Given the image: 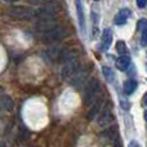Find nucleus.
Returning a JSON list of instances; mask_svg holds the SVG:
<instances>
[{
	"mask_svg": "<svg viewBox=\"0 0 147 147\" xmlns=\"http://www.w3.org/2000/svg\"><path fill=\"white\" fill-rule=\"evenodd\" d=\"M0 147H5V146H4V145H1V143H0Z\"/></svg>",
	"mask_w": 147,
	"mask_h": 147,
	"instance_id": "24",
	"label": "nucleus"
},
{
	"mask_svg": "<svg viewBox=\"0 0 147 147\" xmlns=\"http://www.w3.org/2000/svg\"><path fill=\"white\" fill-rule=\"evenodd\" d=\"M130 16H132V10L130 9H128V8H123V9H120L114 17L115 25L121 26V25H124V23H127L128 18H129Z\"/></svg>",
	"mask_w": 147,
	"mask_h": 147,
	"instance_id": "8",
	"label": "nucleus"
},
{
	"mask_svg": "<svg viewBox=\"0 0 147 147\" xmlns=\"http://www.w3.org/2000/svg\"><path fill=\"white\" fill-rule=\"evenodd\" d=\"M96 1H99V0H96Z\"/></svg>",
	"mask_w": 147,
	"mask_h": 147,
	"instance_id": "26",
	"label": "nucleus"
},
{
	"mask_svg": "<svg viewBox=\"0 0 147 147\" xmlns=\"http://www.w3.org/2000/svg\"><path fill=\"white\" fill-rule=\"evenodd\" d=\"M145 120H146V121H147V110H146V111H145Z\"/></svg>",
	"mask_w": 147,
	"mask_h": 147,
	"instance_id": "23",
	"label": "nucleus"
},
{
	"mask_svg": "<svg viewBox=\"0 0 147 147\" xmlns=\"http://www.w3.org/2000/svg\"><path fill=\"white\" fill-rule=\"evenodd\" d=\"M146 69H147V65H146Z\"/></svg>",
	"mask_w": 147,
	"mask_h": 147,
	"instance_id": "27",
	"label": "nucleus"
},
{
	"mask_svg": "<svg viewBox=\"0 0 147 147\" xmlns=\"http://www.w3.org/2000/svg\"><path fill=\"white\" fill-rule=\"evenodd\" d=\"M111 43H112V31H111V28L106 27L103 30V32H102V39H101L102 52H106L111 47Z\"/></svg>",
	"mask_w": 147,
	"mask_h": 147,
	"instance_id": "9",
	"label": "nucleus"
},
{
	"mask_svg": "<svg viewBox=\"0 0 147 147\" xmlns=\"http://www.w3.org/2000/svg\"><path fill=\"white\" fill-rule=\"evenodd\" d=\"M58 8L54 4H49V5H44V7L39 8L36 10V16L39 18H56Z\"/></svg>",
	"mask_w": 147,
	"mask_h": 147,
	"instance_id": "5",
	"label": "nucleus"
},
{
	"mask_svg": "<svg viewBox=\"0 0 147 147\" xmlns=\"http://www.w3.org/2000/svg\"><path fill=\"white\" fill-rule=\"evenodd\" d=\"M56 26H58V25H57L54 18H39L35 23V28L38 31H40V34L52 30V28H54Z\"/></svg>",
	"mask_w": 147,
	"mask_h": 147,
	"instance_id": "4",
	"label": "nucleus"
},
{
	"mask_svg": "<svg viewBox=\"0 0 147 147\" xmlns=\"http://www.w3.org/2000/svg\"><path fill=\"white\" fill-rule=\"evenodd\" d=\"M137 81L136 80H127L124 83V85H123V89H124V93L128 94V96H130V94H133L136 90H137Z\"/></svg>",
	"mask_w": 147,
	"mask_h": 147,
	"instance_id": "12",
	"label": "nucleus"
},
{
	"mask_svg": "<svg viewBox=\"0 0 147 147\" xmlns=\"http://www.w3.org/2000/svg\"><path fill=\"white\" fill-rule=\"evenodd\" d=\"M75 1V7H76V14H78V22L80 26L81 32H85V14H84V9H83V3L81 0H74Z\"/></svg>",
	"mask_w": 147,
	"mask_h": 147,
	"instance_id": "7",
	"label": "nucleus"
},
{
	"mask_svg": "<svg viewBox=\"0 0 147 147\" xmlns=\"http://www.w3.org/2000/svg\"><path fill=\"white\" fill-rule=\"evenodd\" d=\"M128 147H141V146H140V143H138L137 141H130Z\"/></svg>",
	"mask_w": 147,
	"mask_h": 147,
	"instance_id": "19",
	"label": "nucleus"
},
{
	"mask_svg": "<svg viewBox=\"0 0 147 147\" xmlns=\"http://www.w3.org/2000/svg\"><path fill=\"white\" fill-rule=\"evenodd\" d=\"M99 93H101V84L97 79H92L85 86L84 90V101L86 105H94L99 101Z\"/></svg>",
	"mask_w": 147,
	"mask_h": 147,
	"instance_id": "1",
	"label": "nucleus"
},
{
	"mask_svg": "<svg viewBox=\"0 0 147 147\" xmlns=\"http://www.w3.org/2000/svg\"><path fill=\"white\" fill-rule=\"evenodd\" d=\"M137 27H138V30H140L141 32H142L143 30H146L147 28V20H141L140 22H138Z\"/></svg>",
	"mask_w": 147,
	"mask_h": 147,
	"instance_id": "17",
	"label": "nucleus"
},
{
	"mask_svg": "<svg viewBox=\"0 0 147 147\" xmlns=\"http://www.w3.org/2000/svg\"><path fill=\"white\" fill-rule=\"evenodd\" d=\"M3 1H5V3H14V1H17V0H3Z\"/></svg>",
	"mask_w": 147,
	"mask_h": 147,
	"instance_id": "21",
	"label": "nucleus"
},
{
	"mask_svg": "<svg viewBox=\"0 0 147 147\" xmlns=\"http://www.w3.org/2000/svg\"><path fill=\"white\" fill-rule=\"evenodd\" d=\"M114 147H121V145H120L119 142H115V145H114Z\"/></svg>",
	"mask_w": 147,
	"mask_h": 147,
	"instance_id": "22",
	"label": "nucleus"
},
{
	"mask_svg": "<svg viewBox=\"0 0 147 147\" xmlns=\"http://www.w3.org/2000/svg\"><path fill=\"white\" fill-rule=\"evenodd\" d=\"M137 5L138 8H145L147 5V0H137Z\"/></svg>",
	"mask_w": 147,
	"mask_h": 147,
	"instance_id": "18",
	"label": "nucleus"
},
{
	"mask_svg": "<svg viewBox=\"0 0 147 147\" xmlns=\"http://www.w3.org/2000/svg\"><path fill=\"white\" fill-rule=\"evenodd\" d=\"M1 90H3V89H1V88H0V92H1Z\"/></svg>",
	"mask_w": 147,
	"mask_h": 147,
	"instance_id": "25",
	"label": "nucleus"
},
{
	"mask_svg": "<svg viewBox=\"0 0 147 147\" xmlns=\"http://www.w3.org/2000/svg\"><path fill=\"white\" fill-rule=\"evenodd\" d=\"M114 120V115H112V111H111V106L107 105L102 109L101 114H99V117H98V125L99 127H106V125L111 124V121Z\"/></svg>",
	"mask_w": 147,
	"mask_h": 147,
	"instance_id": "6",
	"label": "nucleus"
},
{
	"mask_svg": "<svg viewBox=\"0 0 147 147\" xmlns=\"http://www.w3.org/2000/svg\"><path fill=\"white\" fill-rule=\"evenodd\" d=\"M143 103H145L146 106H147V93L145 94V96H143Z\"/></svg>",
	"mask_w": 147,
	"mask_h": 147,
	"instance_id": "20",
	"label": "nucleus"
},
{
	"mask_svg": "<svg viewBox=\"0 0 147 147\" xmlns=\"http://www.w3.org/2000/svg\"><path fill=\"white\" fill-rule=\"evenodd\" d=\"M116 51L120 56H125V53H127V45H125L124 41H121V40L117 41L116 43Z\"/></svg>",
	"mask_w": 147,
	"mask_h": 147,
	"instance_id": "14",
	"label": "nucleus"
},
{
	"mask_svg": "<svg viewBox=\"0 0 147 147\" xmlns=\"http://www.w3.org/2000/svg\"><path fill=\"white\" fill-rule=\"evenodd\" d=\"M101 137L106 141V143L115 142V140H116V137H117V129L116 128H110V129L105 130V132L102 133Z\"/></svg>",
	"mask_w": 147,
	"mask_h": 147,
	"instance_id": "10",
	"label": "nucleus"
},
{
	"mask_svg": "<svg viewBox=\"0 0 147 147\" xmlns=\"http://www.w3.org/2000/svg\"><path fill=\"white\" fill-rule=\"evenodd\" d=\"M140 43H141V45H142V47H147V28L141 32V40H140Z\"/></svg>",
	"mask_w": 147,
	"mask_h": 147,
	"instance_id": "16",
	"label": "nucleus"
},
{
	"mask_svg": "<svg viewBox=\"0 0 147 147\" xmlns=\"http://www.w3.org/2000/svg\"><path fill=\"white\" fill-rule=\"evenodd\" d=\"M130 65V57L129 56H120L119 58L116 59V67L120 70V71H125V70L129 67Z\"/></svg>",
	"mask_w": 147,
	"mask_h": 147,
	"instance_id": "11",
	"label": "nucleus"
},
{
	"mask_svg": "<svg viewBox=\"0 0 147 147\" xmlns=\"http://www.w3.org/2000/svg\"><path fill=\"white\" fill-rule=\"evenodd\" d=\"M102 72H103L105 78H106V80L109 81V83H114L115 81V74L112 71V69L105 66V67H102Z\"/></svg>",
	"mask_w": 147,
	"mask_h": 147,
	"instance_id": "13",
	"label": "nucleus"
},
{
	"mask_svg": "<svg viewBox=\"0 0 147 147\" xmlns=\"http://www.w3.org/2000/svg\"><path fill=\"white\" fill-rule=\"evenodd\" d=\"M53 0H28L30 4L34 5H45V4H51Z\"/></svg>",
	"mask_w": 147,
	"mask_h": 147,
	"instance_id": "15",
	"label": "nucleus"
},
{
	"mask_svg": "<svg viewBox=\"0 0 147 147\" xmlns=\"http://www.w3.org/2000/svg\"><path fill=\"white\" fill-rule=\"evenodd\" d=\"M8 14L13 18H17V20H28V18L35 17L36 10H34L32 8L23 7V5H13L9 8Z\"/></svg>",
	"mask_w": 147,
	"mask_h": 147,
	"instance_id": "3",
	"label": "nucleus"
},
{
	"mask_svg": "<svg viewBox=\"0 0 147 147\" xmlns=\"http://www.w3.org/2000/svg\"><path fill=\"white\" fill-rule=\"evenodd\" d=\"M67 36V30L62 26H56L54 28L40 34V38L44 43H57Z\"/></svg>",
	"mask_w": 147,
	"mask_h": 147,
	"instance_id": "2",
	"label": "nucleus"
}]
</instances>
